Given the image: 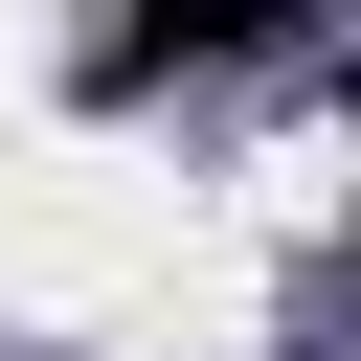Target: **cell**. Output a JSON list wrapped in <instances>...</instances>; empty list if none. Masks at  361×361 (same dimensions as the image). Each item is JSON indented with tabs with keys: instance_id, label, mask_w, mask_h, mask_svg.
<instances>
[{
	"instance_id": "6da1fadb",
	"label": "cell",
	"mask_w": 361,
	"mask_h": 361,
	"mask_svg": "<svg viewBox=\"0 0 361 361\" xmlns=\"http://www.w3.org/2000/svg\"><path fill=\"white\" fill-rule=\"evenodd\" d=\"M293 23H316V0H113V23H90V90L135 113V90H180V68H271Z\"/></svg>"
}]
</instances>
